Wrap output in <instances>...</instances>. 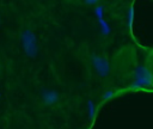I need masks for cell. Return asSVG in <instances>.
Segmentation results:
<instances>
[{
	"mask_svg": "<svg viewBox=\"0 0 153 129\" xmlns=\"http://www.w3.org/2000/svg\"><path fill=\"white\" fill-rule=\"evenodd\" d=\"M131 90H142L148 88L151 90L152 86V73L147 66H139L134 70V81L130 84Z\"/></svg>",
	"mask_w": 153,
	"mask_h": 129,
	"instance_id": "6da1fadb",
	"label": "cell"
},
{
	"mask_svg": "<svg viewBox=\"0 0 153 129\" xmlns=\"http://www.w3.org/2000/svg\"><path fill=\"white\" fill-rule=\"evenodd\" d=\"M22 44L25 54L29 57H35L37 55V39L36 35L31 30H24L22 32Z\"/></svg>",
	"mask_w": 153,
	"mask_h": 129,
	"instance_id": "7a4b0ae2",
	"label": "cell"
},
{
	"mask_svg": "<svg viewBox=\"0 0 153 129\" xmlns=\"http://www.w3.org/2000/svg\"><path fill=\"white\" fill-rule=\"evenodd\" d=\"M92 64H93V68L96 69V72L100 75V76H108L109 75V72H110V66H109V62L105 57H102V56H98V55H93L92 56Z\"/></svg>",
	"mask_w": 153,
	"mask_h": 129,
	"instance_id": "3957f363",
	"label": "cell"
},
{
	"mask_svg": "<svg viewBox=\"0 0 153 129\" xmlns=\"http://www.w3.org/2000/svg\"><path fill=\"white\" fill-rule=\"evenodd\" d=\"M41 97H42L43 103L47 104V105H53V104L57 103L59 99H60V96L55 90H45V91L42 92Z\"/></svg>",
	"mask_w": 153,
	"mask_h": 129,
	"instance_id": "277c9868",
	"label": "cell"
},
{
	"mask_svg": "<svg viewBox=\"0 0 153 129\" xmlns=\"http://www.w3.org/2000/svg\"><path fill=\"white\" fill-rule=\"evenodd\" d=\"M98 23H99V25H100L102 35H103L104 37L109 36V35H110V32H111V27H110V25L108 24V22H105V20H104V18H99V19H98Z\"/></svg>",
	"mask_w": 153,
	"mask_h": 129,
	"instance_id": "5b68a950",
	"label": "cell"
},
{
	"mask_svg": "<svg viewBox=\"0 0 153 129\" xmlns=\"http://www.w3.org/2000/svg\"><path fill=\"white\" fill-rule=\"evenodd\" d=\"M87 113H88L90 119L93 122L94 121V117H96V106H94V103L92 100H88L87 102Z\"/></svg>",
	"mask_w": 153,
	"mask_h": 129,
	"instance_id": "8992f818",
	"label": "cell"
},
{
	"mask_svg": "<svg viewBox=\"0 0 153 129\" xmlns=\"http://www.w3.org/2000/svg\"><path fill=\"white\" fill-rule=\"evenodd\" d=\"M116 94V92H115V90H109V91H106L104 94H103V97H102V99L104 100V102H108V100H110Z\"/></svg>",
	"mask_w": 153,
	"mask_h": 129,
	"instance_id": "52a82bcc",
	"label": "cell"
},
{
	"mask_svg": "<svg viewBox=\"0 0 153 129\" xmlns=\"http://www.w3.org/2000/svg\"><path fill=\"white\" fill-rule=\"evenodd\" d=\"M103 12H104V7L102 5L96 6V8H94V16L97 17V19L103 18Z\"/></svg>",
	"mask_w": 153,
	"mask_h": 129,
	"instance_id": "ba28073f",
	"label": "cell"
},
{
	"mask_svg": "<svg viewBox=\"0 0 153 129\" xmlns=\"http://www.w3.org/2000/svg\"><path fill=\"white\" fill-rule=\"evenodd\" d=\"M84 1H85L86 5H96L99 0H84Z\"/></svg>",
	"mask_w": 153,
	"mask_h": 129,
	"instance_id": "9c48e42d",
	"label": "cell"
}]
</instances>
